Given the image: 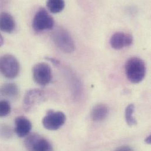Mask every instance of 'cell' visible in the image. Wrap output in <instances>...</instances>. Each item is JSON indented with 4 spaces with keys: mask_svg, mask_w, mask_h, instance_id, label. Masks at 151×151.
I'll use <instances>...</instances> for the list:
<instances>
[{
    "mask_svg": "<svg viewBox=\"0 0 151 151\" xmlns=\"http://www.w3.org/2000/svg\"><path fill=\"white\" fill-rule=\"evenodd\" d=\"M133 42V37L131 34L124 32H116L113 34L110 40L112 48L119 50L131 46Z\"/></svg>",
    "mask_w": 151,
    "mask_h": 151,
    "instance_id": "9",
    "label": "cell"
},
{
    "mask_svg": "<svg viewBox=\"0 0 151 151\" xmlns=\"http://www.w3.org/2000/svg\"><path fill=\"white\" fill-rule=\"evenodd\" d=\"M44 92L38 89L28 91L24 98V107L25 111H30L45 99Z\"/></svg>",
    "mask_w": 151,
    "mask_h": 151,
    "instance_id": "8",
    "label": "cell"
},
{
    "mask_svg": "<svg viewBox=\"0 0 151 151\" xmlns=\"http://www.w3.org/2000/svg\"><path fill=\"white\" fill-rule=\"evenodd\" d=\"M24 144L29 151H46L53 150L52 145L47 139L37 134L28 135Z\"/></svg>",
    "mask_w": 151,
    "mask_h": 151,
    "instance_id": "7",
    "label": "cell"
},
{
    "mask_svg": "<svg viewBox=\"0 0 151 151\" xmlns=\"http://www.w3.org/2000/svg\"><path fill=\"white\" fill-rule=\"evenodd\" d=\"M64 0H47V6L49 11L53 14L61 12L65 8Z\"/></svg>",
    "mask_w": 151,
    "mask_h": 151,
    "instance_id": "14",
    "label": "cell"
},
{
    "mask_svg": "<svg viewBox=\"0 0 151 151\" xmlns=\"http://www.w3.org/2000/svg\"><path fill=\"white\" fill-rule=\"evenodd\" d=\"M12 134L10 128L6 125L0 126V135L4 138H9Z\"/></svg>",
    "mask_w": 151,
    "mask_h": 151,
    "instance_id": "17",
    "label": "cell"
},
{
    "mask_svg": "<svg viewBox=\"0 0 151 151\" xmlns=\"http://www.w3.org/2000/svg\"><path fill=\"white\" fill-rule=\"evenodd\" d=\"M15 28V22L12 16L7 12L0 13V30L11 33Z\"/></svg>",
    "mask_w": 151,
    "mask_h": 151,
    "instance_id": "11",
    "label": "cell"
},
{
    "mask_svg": "<svg viewBox=\"0 0 151 151\" xmlns=\"http://www.w3.org/2000/svg\"><path fill=\"white\" fill-rule=\"evenodd\" d=\"M15 131L19 138H24L29 135L32 129L31 121L24 116H19L15 119Z\"/></svg>",
    "mask_w": 151,
    "mask_h": 151,
    "instance_id": "10",
    "label": "cell"
},
{
    "mask_svg": "<svg viewBox=\"0 0 151 151\" xmlns=\"http://www.w3.org/2000/svg\"><path fill=\"white\" fill-rule=\"evenodd\" d=\"M108 108L103 104L95 105L91 112V117L95 122H101L104 121L108 115Z\"/></svg>",
    "mask_w": 151,
    "mask_h": 151,
    "instance_id": "12",
    "label": "cell"
},
{
    "mask_svg": "<svg viewBox=\"0 0 151 151\" xmlns=\"http://www.w3.org/2000/svg\"><path fill=\"white\" fill-rule=\"evenodd\" d=\"M3 44H4V39L1 34H0V47L3 45Z\"/></svg>",
    "mask_w": 151,
    "mask_h": 151,
    "instance_id": "20",
    "label": "cell"
},
{
    "mask_svg": "<svg viewBox=\"0 0 151 151\" xmlns=\"http://www.w3.org/2000/svg\"><path fill=\"white\" fill-rule=\"evenodd\" d=\"M0 71L5 77L14 79L19 73V64L13 55L6 54L0 58Z\"/></svg>",
    "mask_w": 151,
    "mask_h": 151,
    "instance_id": "3",
    "label": "cell"
},
{
    "mask_svg": "<svg viewBox=\"0 0 151 151\" xmlns=\"http://www.w3.org/2000/svg\"><path fill=\"white\" fill-rule=\"evenodd\" d=\"M66 121V116L61 111H48L42 119L44 128L50 131H56L64 125Z\"/></svg>",
    "mask_w": 151,
    "mask_h": 151,
    "instance_id": "5",
    "label": "cell"
},
{
    "mask_svg": "<svg viewBox=\"0 0 151 151\" xmlns=\"http://www.w3.org/2000/svg\"><path fill=\"white\" fill-rule=\"evenodd\" d=\"M11 105L9 103L4 99L0 100V117L7 116L11 112Z\"/></svg>",
    "mask_w": 151,
    "mask_h": 151,
    "instance_id": "16",
    "label": "cell"
},
{
    "mask_svg": "<svg viewBox=\"0 0 151 151\" xmlns=\"http://www.w3.org/2000/svg\"><path fill=\"white\" fill-rule=\"evenodd\" d=\"M125 70L127 77L133 83L141 82L146 75L145 62L138 57L129 58L126 62Z\"/></svg>",
    "mask_w": 151,
    "mask_h": 151,
    "instance_id": "1",
    "label": "cell"
},
{
    "mask_svg": "<svg viewBox=\"0 0 151 151\" xmlns=\"http://www.w3.org/2000/svg\"><path fill=\"white\" fill-rule=\"evenodd\" d=\"M145 142L148 144H150L151 142V135H150L146 139H145Z\"/></svg>",
    "mask_w": 151,
    "mask_h": 151,
    "instance_id": "19",
    "label": "cell"
},
{
    "mask_svg": "<svg viewBox=\"0 0 151 151\" xmlns=\"http://www.w3.org/2000/svg\"><path fill=\"white\" fill-rule=\"evenodd\" d=\"M52 38L55 45L63 52L71 53L74 51V41L66 29L63 28H56L52 34Z\"/></svg>",
    "mask_w": 151,
    "mask_h": 151,
    "instance_id": "2",
    "label": "cell"
},
{
    "mask_svg": "<svg viewBox=\"0 0 151 151\" xmlns=\"http://www.w3.org/2000/svg\"><path fill=\"white\" fill-rule=\"evenodd\" d=\"M135 111V106L134 104H129L125 109V116L127 124L129 127H133L137 123V120L134 118V114Z\"/></svg>",
    "mask_w": 151,
    "mask_h": 151,
    "instance_id": "15",
    "label": "cell"
},
{
    "mask_svg": "<svg viewBox=\"0 0 151 151\" xmlns=\"http://www.w3.org/2000/svg\"><path fill=\"white\" fill-rule=\"evenodd\" d=\"M117 151H132V149L131 148L127 146H124V147H121L116 150Z\"/></svg>",
    "mask_w": 151,
    "mask_h": 151,
    "instance_id": "18",
    "label": "cell"
},
{
    "mask_svg": "<svg viewBox=\"0 0 151 151\" xmlns=\"http://www.w3.org/2000/svg\"><path fill=\"white\" fill-rule=\"evenodd\" d=\"M32 76L34 81L37 83L41 86H45L51 81V68L46 63H38L32 68Z\"/></svg>",
    "mask_w": 151,
    "mask_h": 151,
    "instance_id": "6",
    "label": "cell"
},
{
    "mask_svg": "<svg viewBox=\"0 0 151 151\" xmlns=\"http://www.w3.org/2000/svg\"><path fill=\"white\" fill-rule=\"evenodd\" d=\"M19 95V88L18 86L13 83H8L0 86V96L9 98H17Z\"/></svg>",
    "mask_w": 151,
    "mask_h": 151,
    "instance_id": "13",
    "label": "cell"
},
{
    "mask_svg": "<svg viewBox=\"0 0 151 151\" xmlns=\"http://www.w3.org/2000/svg\"><path fill=\"white\" fill-rule=\"evenodd\" d=\"M53 18L44 8H40L36 12L32 21V28L36 32H41L53 28Z\"/></svg>",
    "mask_w": 151,
    "mask_h": 151,
    "instance_id": "4",
    "label": "cell"
}]
</instances>
